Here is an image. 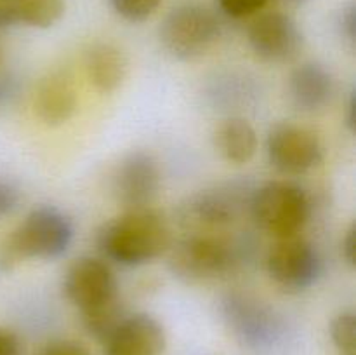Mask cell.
Instances as JSON below:
<instances>
[{"label":"cell","instance_id":"cell-30","mask_svg":"<svg viewBox=\"0 0 356 355\" xmlns=\"http://www.w3.org/2000/svg\"><path fill=\"white\" fill-rule=\"evenodd\" d=\"M284 2L289 3V6L298 7V6H302V3H306V2H308V0H284Z\"/></svg>","mask_w":356,"mask_h":355},{"label":"cell","instance_id":"cell-25","mask_svg":"<svg viewBox=\"0 0 356 355\" xmlns=\"http://www.w3.org/2000/svg\"><path fill=\"white\" fill-rule=\"evenodd\" d=\"M339 28L341 33L346 37V40L351 45L356 42V6L355 3H348L339 14Z\"/></svg>","mask_w":356,"mask_h":355},{"label":"cell","instance_id":"cell-27","mask_svg":"<svg viewBox=\"0 0 356 355\" xmlns=\"http://www.w3.org/2000/svg\"><path fill=\"white\" fill-rule=\"evenodd\" d=\"M341 247H343V256L344 260H346V263L350 265L351 268H355L356 265V225L355 223H351V226L348 228Z\"/></svg>","mask_w":356,"mask_h":355},{"label":"cell","instance_id":"cell-18","mask_svg":"<svg viewBox=\"0 0 356 355\" xmlns=\"http://www.w3.org/2000/svg\"><path fill=\"white\" fill-rule=\"evenodd\" d=\"M16 24L30 28H51L65 13L63 0H14Z\"/></svg>","mask_w":356,"mask_h":355},{"label":"cell","instance_id":"cell-24","mask_svg":"<svg viewBox=\"0 0 356 355\" xmlns=\"http://www.w3.org/2000/svg\"><path fill=\"white\" fill-rule=\"evenodd\" d=\"M35 355H90L82 343L73 340H54L45 343Z\"/></svg>","mask_w":356,"mask_h":355},{"label":"cell","instance_id":"cell-5","mask_svg":"<svg viewBox=\"0 0 356 355\" xmlns=\"http://www.w3.org/2000/svg\"><path fill=\"white\" fill-rule=\"evenodd\" d=\"M221 35V23L202 3H181L169 10L159 28L163 49L179 61H193L207 54Z\"/></svg>","mask_w":356,"mask_h":355},{"label":"cell","instance_id":"cell-8","mask_svg":"<svg viewBox=\"0 0 356 355\" xmlns=\"http://www.w3.org/2000/svg\"><path fill=\"white\" fill-rule=\"evenodd\" d=\"M226 324L245 347L254 350L271 348L284 331L277 313L259 299L242 292H232L222 299Z\"/></svg>","mask_w":356,"mask_h":355},{"label":"cell","instance_id":"cell-7","mask_svg":"<svg viewBox=\"0 0 356 355\" xmlns=\"http://www.w3.org/2000/svg\"><path fill=\"white\" fill-rule=\"evenodd\" d=\"M271 281L287 292H302L318 282L323 265L318 251L301 237L277 239L266 256Z\"/></svg>","mask_w":356,"mask_h":355},{"label":"cell","instance_id":"cell-12","mask_svg":"<svg viewBox=\"0 0 356 355\" xmlns=\"http://www.w3.org/2000/svg\"><path fill=\"white\" fill-rule=\"evenodd\" d=\"M162 187L155 157L136 150L125 155L113 174V194L125 209L149 207Z\"/></svg>","mask_w":356,"mask_h":355},{"label":"cell","instance_id":"cell-28","mask_svg":"<svg viewBox=\"0 0 356 355\" xmlns=\"http://www.w3.org/2000/svg\"><path fill=\"white\" fill-rule=\"evenodd\" d=\"M16 24V13H14V0H0V28Z\"/></svg>","mask_w":356,"mask_h":355},{"label":"cell","instance_id":"cell-15","mask_svg":"<svg viewBox=\"0 0 356 355\" xmlns=\"http://www.w3.org/2000/svg\"><path fill=\"white\" fill-rule=\"evenodd\" d=\"M79 104L73 79L63 70L49 73L38 84L35 111L45 125H63L73 117Z\"/></svg>","mask_w":356,"mask_h":355},{"label":"cell","instance_id":"cell-6","mask_svg":"<svg viewBox=\"0 0 356 355\" xmlns=\"http://www.w3.org/2000/svg\"><path fill=\"white\" fill-rule=\"evenodd\" d=\"M245 191H249L247 184L229 183L188 195L177 205V223L190 233H216L228 228L238 219L245 205L249 207L254 190L250 194Z\"/></svg>","mask_w":356,"mask_h":355},{"label":"cell","instance_id":"cell-19","mask_svg":"<svg viewBox=\"0 0 356 355\" xmlns=\"http://www.w3.org/2000/svg\"><path fill=\"white\" fill-rule=\"evenodd\" d=\"M82 315V324L86 327L87 333L99 343H104L111 333L117 329L118 324L129 315L125 310L124 303L120 298L113 299V301L101 305L97 308L89 310V312L80 313Z\"/></svg>","mask_w":356,"mask_h":355},{"label":"cell","instance_id":"cell-16","mask_svg":"<svg viewBox=\"0 0 356 355\" xmlns=\"http://www.w3.org/2000/svg\"><path fill=\"white\" fill-rule=\"evenodd\" d=\"M86 68L90 82L97 90L110 94L122 86L127 73L124 52L111 44H94L87 51Z\"/></svg>","mask_w":356,"mask_h":355},{"label":"cell","instance_id":"cell-10","mask_svg":"<svg viewBox=\"0 0 356 355\" xmlns=\"http://www.w3.org/2000/svg\"><path fill=\"white\" fill-rule=\"evenodd\" d=\"M63 292L80 313L120 298L118 282L110 265L92 256L73 261L65 274Z\"/></svg>","mask_w":356,"mask_h":355},{"label":"cell","instance_id":"cell-14","mask_svg":"<svg viewBox=\"0 0 356 355\" xmlns=\"http://www.w3.org/2000/svg\"><path fill=\"white\" fill-rule=\"evenodd\" d=\"M336 82L327 66L308 61L299 65L289 79V96L301 111H320L330 103Z\"/></svg>","mask_w":356,"mask_h":355},{"label":"cell","instance_id":"cell-3","mask_svg":"<svg viewBox=\"0 0 356 355\" xmlns=\"http://www.w3.org/2000/svg\"><path fill=\"white\" fill-rule=\"evenodd\" d=\"M242 247L216 233H190L170 244L169 268L184 284H204L236 270L243 260Z\"/></svg>","mask_w":356,"mask_h":355},{"label":"cell","instance_id":"cell-23","mask_svg":"<svg viewBox=\"0 0 356 355\" xmlns=\"http://www.w3.org/2000/svg\"><path fill=\"white\" fill-rule=\"evenodd\" d=\"M21 204V190L13 181L0 178V218L13 214Z\"/></svg>","mask_w":356,"mask_h":355},{"label":"cell","instance_id":"cell-2","mask_svg":"<svg viewBox=\"0 0 356 355\" xmlns=\"http://www.w3.org/2000/svg\"><path fill=\"white\" fill-rule=\"evenodd\" d=\"M75 228L66 212L54 205L31 209L0 244V271H13L21 261L56 260L72 246Z\"/></svg>","mask_w":356,"mask_h":355},{"label":"cell","instance_id":"cell-13","mask_svg":"<svg viewBox=\"0 0 356 355\" xmlns=\"http://www.w3.org/2000/svg\"><path fill=\"white\" fill-rule=\"evenodd\" d=\"M104 355H162L165 329L148 313H129L104 341Z\"/></svg>","mask_w":356,"mask_h":355},{"label":"cell","instance_id":"cell-1","mask_svg":"<svg viewBox=\"0 0 356 355\" xmlns=\"http://www.w3.org/2000/svg\"><path fill=\"white\" fill-rule=\"evenodd\" d=\"M96 244L106 260L122 267H141L169 251L172 232L156 209H125L101 226Z\"/></svg>","mask_w":356,"mask_h":355},{"label":"cell","instance_id":"cell-21","mask_svg":"<svg viewBox=\"0 0 356 355\" xmlns=\"http://www.w3.org/2000/svg\"><path fill=\"white\" fill-rule=\"evenodd\" d=\"M162 0H110L115 13L125 21L141 23L156 13Z\"/></svg>","mask_w":356,"mask_h":355},{"label":"cell","instance_id":"cell-29","mask_svg":"<svg viewBox=\"0 0 356 355\" xmlns=\"http://www.w3.org/2000/svg\"><path fill=\"white\" fill-rule=\"evenodd\" d=\"M346 125L351 132L356 127V90L353 89L350 94V100H348V110H346Z\"/></svg>","mask_w":356,"mask_h":355},{"label":"cell","instance_id":"cell-9","mask_svg":"<svg viewBox=\"0 0 356 355\" xmlns=\"http://www.w3.org/2000/svg\"><path fill=\"white\" fill-rule=\"evenodd\" d=\"M266 153L270 164L278 173L298 176L315 169L322 162L323 145L312 129L282 122L268 132Z\"/></svg>","mask_w":356,"mask_h":355},{"label":"cell","instance_id":"cell-17","mask_svg":"<svg viewBox=\"0 0 356 355\" xmlns=\"http://www.w3.org/2000/svg\"><path fill=\"white\" fill-rule=\"evenodd\" d=\"M214 141L219 155L232 164H247L256 155V129L242 117L226 118L216 131Z\"/></svg>","mask_w":356,"mask_h":355},{"label":"cell","instance_id":"cell-20","mask_svg":"<svg viewBox=\"0 0 356 355\" xmlns=\"http://www.w3.org/2000/svg\"><path fill=\"white\" fill-rule=\"evenodd\" d=\"M330 338L339 355H356V315L353 310L337 313L330 322Z\"/></svg>","mask_w":356,"mask_h":355},{"label":"cell","instance_id":"cell-22","mask_svg":"<svg viewBox=\"0 0 356 355\" xmlns=\"http://www.w3.org/2000/svg\"><path fill=\"white\" fill-rule=\"evenodd\" d=\"M266 3L268 0H218L219 9L233 19L252 16V14L259 13Z\"/></svg>","mask_w":356,"mask_h":355},{"label":"cell","instance_id":"cell-11","mask_svg":"<svg viewBox=\"0 0 356 355\" xmlns=\"http://www.w3.org/2000/svg\"><path fill=\"white\" fill-rule=\"evenodd\" d=\"M249 45L257 58L266 63H289L301 54L305 37L289 14L264 13L249 26Z\"/></svg>","mask_w":356,"mask_h":355},{"label":"cell","instance_id":"cell-26","mask_svg":"<svg viewBox=\"0 0 356 355\" xmlns=\"http://www.w3.org/2000/svg\"><path fill=\"white\" fill-rule=\"evenodd\" d=\"M0 355H24L19 336L7 327H0Z\"/></svg>","mask_w":356,"mask_h":355},{"label":"cell","instance_id":"cell-4","mask_svg":"<svg viewBox=\"0 0 356 355\" xmlns=\"http://www.w3.org/2000/svg\"><path fill=\"white\" fill-rule=\"evenodd\" d=\"M309 198L301 187L289 181H270L250 195L249 212L257 228L275 239L294 237L308 223Z\"/></svg>","mask_w":356,"mask_h":355}]
</instances>
